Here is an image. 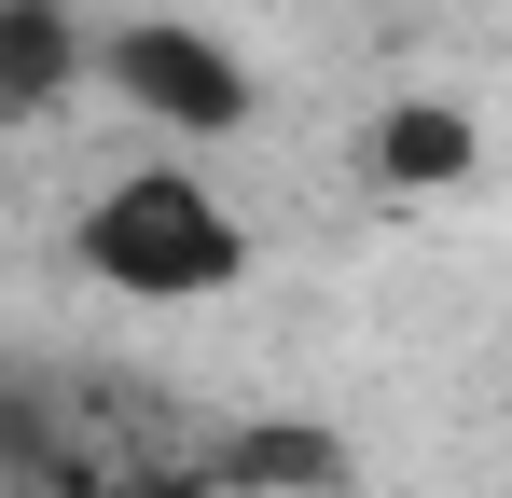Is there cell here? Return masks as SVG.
<instances>
[{"mask_svg": "<svg viewBox=\"0 0 512 498\" xmlns=\"http://www.w3.org/2000/svg\"><path fill=\"white\" fill-rule=\"evenodd\" d=\"M84 277L125 305H208L250 277V222L194 180V166H125L84 208Z\"/></svg>", "mask_w": 512, "mask_h": 498, "instance_id": "cell-1", "label": "cell"}, {"mask_svg": "<svg viewBox=\"0 0 512 498\" xmlns=\"http://www.w3.org/2000/svg\"><path fill=\"white\" fill-rule=\"evenodd\" d=\"M97 83L139 111V125H167V139H236L250 125V56L222 42V28H194V14H125V28H97Z\"/></svg>", "mask_w": 512, "mask_h": 498, "instance_id": "cell-2", "label": "cell"}, {"mask_svg": "<svg viewBox=\"0 0 512 498\" xmlns=\"http://www.w3.org/2000/svg\"><path fill=\"white\" fill-rule=\"evenodd\" d=\"M84 70H97V42L56 0H0V111H56Z\"/></svg>", "mask_w": 512, "mask_h": 498, "instance_id": "cell-3", "label": "cell"}, {"mask_svg": "<svg viewBox=\"0 0 512 498\" xmlns=\"http://www.w3.org/2000/svg\"><path fill=\"white\" fill-rule=\"evenodd\" d=\"M208 471H222L236 498H333L346 485V443H333V429H236Z\"/></svg>", "mask_w": 512, "mask_h": 498, "instance_id": "cell-4", "label": "cell"}, {"mask_svg": "<svg viewBox=\"0 0 512 498\" xmlns=\"http://www.w3.org/2000/svg\"><path fill=\"white\" fill-rule=\"evenodd\" d=\"M374 166H388V180H457V166H471V111H443V97H402V111L374 125Z\"/></svg>", "mask_w": 512, "mask_h": 498, "instance_id": "cell-5", "label": "cell"}, {"mask_svg": "<svg viewBox=\"0 0 512 498\" xmlns=\"http://www.w3.org/2000/svg\"><path fill=\"white\" fill-rule=\"evenodd\" d=\"M97 498H236V485H222V471L194 457V471H111V485H97Z\"/></svg>", "mask_w": 512, "mask_h": 498, "instance_id": "cell-6", "label": "cell"}]
</instances>
